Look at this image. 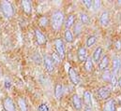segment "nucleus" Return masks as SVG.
Listing matches in <instances>:
<instances>
[{
  "mask_svg": "<svg viewBox=\"0 0 121 111\" xmlns=\"http://www.w3.org/2000/svg\"><path fill=\"white\" fill-rule=\"evenodd\" d=\"M104 53V50H103V48L101 47V46H99V47H97L96 49H95V51L93 52V54H92V60H93V62L94 63H98L99 61H100V59L103 57V54Z\"/></svg>",
  "mask_w": 121,
  "mask_h": 111,
  "instance_id": "obj_12",
  "label": "nucleus"
},
{
  "mask_svg": "<svg viewBox=\"0 0 121 111\" xmlns=\"http://www.w3.org/2000/svg\"><path fill=\"white\" fill-rule=\"evenodd\" d=\"M17 105L19 107L20 111H28V107L26 105V102L25 98L19 97L18 100H17Z\"/></svg>",
  "mask_w": 121,
  "mask_h": 111,
  "instance_id": "obj_23",
  "label": "nucleus"
},
{
  "mask_svg": "<svg viewBox=\"0 0 121 111\" xmlns=\"http://www.w3.org/2000/svg\"><path fill=\"white\" fill-rule=\"evenodd\" d=\"M39 24L41 27H47L49 24V19L46 16H41L39 18Z\"/></svg>",
  "mask_w": 121,
  "mask_h": 111,
  "instance_id": "obj_27",
  "label": "nucleus"
},
{
  "mask_svg": "<svg viewBox=\"0 0 121 111\" xmlns=\"http://www.w3.org/2000/svg\"><path fill=\"white\" fill-rule=\"evenodd\" d=\"M94 68H95V66H94V62H93V60H92L91 57H88V58L86 59V61L85 62V69H86L88 73H92V72L94 71Z\"/></svg>",
  "mask_w": 121,
  "mask_h": 111,
  "instance_id": "obj_22",
  "label": "nucleus"
},
{
  "mask_svg": "<svg viewBox=\"0 0 121 111\" xmlns=\"http://www.w3.org/2000/svg\"><path fill=\"white\" fill-rule=\"evenodd\" d=\"M43 64H44V67H45V70L49 73V74H52L54 73L55 71V68H56V64L54 63L52 58L50 55H45L43 57Z\"/></svg>",
  "mask_w": 121,
  "mask_h": 111,
  "instance_id": "obj_5",
  "label": "nucleus"
},
{
  "mask_svg": "<svg viewBox=\"0 0 121 111\" xmlns=\"http://www.w3.org/2000/svg\"><path fill=\"white\" fill-rule=\"evenodd\" d=\"M49 107L46 104H41L39 107V111H49Z\"/></svg>",
  "mask_w": 121,
  "mask_h": 111,
  "instance_id": "obj_31",
  "label": "nucleus"
},
{
  "mask_svg": "<svg viewBox=\"0 0 121 111\" xmlns=\"http://www.w3.org/2000/svg\"><path fill=\"white\" fill-rule=\"evenodd\" d=\"M65 16L61 10H56L52 13L51 17V25L55 31H59L64 25Z\"/></svg>",
  "mask_w": 121,
  "mask_h": 111,
  "instance_id": "obj_1",
  "label": "nucleus"
},
{
  "mask_svg": "<svg viewBox=\"0 0 121 111\" xmlns=\"http://www.w3.org/2000/svg\"><path fill=\"white\" fill-rule=\"evenodd\" d=\"M83 103L85 107H92V94L89 91H85L83 94Z\"/></svg>",
  "mask_w": 121,
  "mask_h": 111,
  "instance_id": "obj_16",
  "label": "nucleus"
},
{
  "mask_svg": "<svg viewBox=\"0 0 121 111\" xmlns=\"http://www.w3.org/2000/svg\"><path fill=\"white\" fill-rule=\"evenodd\" d=\"M79 21H80L79 23L82 25H86V24H90V18H89L88 14L86 12H80L79 13Z\"/></svg>",
  "mask_w": 121,
  "mask_h": 111,
  "instance_id": "obj_20",
  "label": "nucleus"
},
{
  "mask_svg": "<svg viewBox=\"0 0 121 111\" xmlns=\"http://www.w3.org/2000/svg\"><path fill=\"white\" fill-rule=\"evenodd\" d=\"M0 10L3 16L7 19H10L14 15V8L9 1H1L0 2Z\"/></svg>",
  "mask_w": 121,
  "mask_h": 111,
  "instance_id": "obj_2",
  "label": "nucleus"
},
{
  "mask_svg": "<svg viewBox=\"0 0 121 111\" xmlns=\"http://www.w3.org/2000/svg\"><path fill=\"white\" fill-rule=\"evenodd\" d=\"M68 74H69V78L70 82L73 84V85H78V84H80V82H81L80 76H79V74L77 73V71H76L73 67H69V68Z\"/></svg>",
  "mask_w": 121,
  "mask_h": 111,
  "instance_id": "obj_7",
  "label": "nucleus"
},
{
  "mask_svg": "<svg viewBox=\"0 0 121 111\" xmlns=\"http://www.w3.org/2000/svg\"><path fill=\"white\" fill-rule=\"evenodd\" d=\"M102 111H117V104L114 99H109L104 103Z\"/></svg>",
  "mask_w": 121,
  "mask_h": 111,
  "instance_id": "obj_17",
  "label": "nucleus"
},
{
  "mask_svg": "<svg viewBox=\"0 0 121 111\" xmlns=\"http://www.w3.org/2000/svg\"><path fill=\"white\" fill-rule=\"evenodd\" d=\"M3 108L5 111H16L17 108H16V106H15V103L13 102V100L10 98V97H6L4 98L3 100Z\"/></svg>",
  "mask_w": 121,
  "mask_h": 111,
  "instance_id": "obj_8",
  "label": "nucleus"
},
{
  "mask_svg": "<svg viewBox=\"0 0 121 111\" xmlns=\"http://www.w3.org/2000/svg\"><path fill=\"white\" fill-rule=\"evenodd\" d=\"M99 24L102 27H107L110 24V14L108 12V10H103L101 12V14L99 15Z\"/></svg>",
  "mask_w": 121,
  "mask_h": 111,
  "instance_id": "obj_9",
  "label": "nucleus"
},
{
  "mask_svg": "<svg viewBox=\"0 0 121 111\" xmlns=\"http://www.w3.org/2000/svg\"><path fill=\"white\" fill-rule=\"evenodd\" d=\"M83 5L88 9V10H90L92 9V6H93V1H91V0H84L83 2Z\"/></svg>",
  "mask_w": 121,
  "mask_h": 111,
  "instance_id": "obj_30",
  "label": "nucleus"
},
{
  "mask_svg": "<svg viewBox=\"0 0 121 111\" xmlns=\"http://www.w3.org/2000/svg\"><path fill=\"white\" fill-rule=\"evenodd\" d=\"M64 40L67 42V43H72L74 41V36H73V33L67 29L64 33Z\"/></svg>",
  "mask_w": 121,
  "mask_h": 111,
  "instance_id": "obj_24",
  "label": "nucleus"
},
{
  "mask_svg": "<svg viewBox=\"0 0 121 111\" xmlns=\"http://www.w3.org/2000/svg\"><path fill=\"white\" fill-rule=\"evenodd\" d=\"M101 7V2L99 1V0H96V1H93V6H92V8L94 11H98Z\"/></svg>",
  "mask_w": 121,
  "mask_h": 111,
  "instance_id": "obj_29",
  "label": "nucleus"
},
{
  "mask_svg": "<svg viewBox=\"0 0 121 111\" xmlns=\"http://www.w3.org/2000/svg\"><path fill=\"white\" fill-rule=\"evenodd\" d=\"M117 85H118L119 88H121V76L118 78V79H117Z\"/></svg>",
  "mask_w": 121,
  "mask_h": 111,
  "instance_id": "obj_34",
  "label": "nucleus"
},
{
  "mask_svg": "<svg viewBox=\"0 0 121 111\" xmlns=\"http://www.w3.org/2000/svg\"><path fill=\"white\" fill-rule=\"evenodd\" d=\"M21 6L23 10L26 13V14H31L32 13V3L29 0H24L21 2Z\"/></svg>",
  "mask_w": 121,
  "mask_h": 111,
  "instance_id": "obj_19",
  "label": "nucleus"
},
{
  "mask_svg": "<svg viewBox=\"0 0 121 111\" xmlns=\"http://www.w3.org/2000/svg\"><path fill=\"white\" fill-rule=\"evenodd\" d=\"M84 111H93V109H92V107H85Z\"/></svg>",
  "mask_w": 121,
  "mask_h": 111,
  "instance_id": "obj_35",
  "label": "nucleus"
},
{
  "mask_svg": "<svg viewBox=\"0 0 121 111\" xmlns=\"http://www.w3.org/2000/svg\"><path fill=\"white\" fill-rule=\"evenodd\" d=\"M101 79H102L103 81L110 83V82H111V79H112V71L109 70V69H106V70L102 71Z\"/></svg>",
  "mask_w": 121,
  "mask_h": 111,
  "instance_id": "obj_25",
  "label": "nucleus"
},
{
  "mask_svg": "<svg viewBox=\"0 0 121 111\" xmlns=\"http://www.w3.org/2000/svg\"><path fill=\"white\" fill-rule=\"evenodd\" d=\"M55 48H56V54L59 56L62 60H64L65 57H66V49H65L64 42L61 38H56L55 39Z\"/></svg>",
  "mask_w": 121,
  "mask_h": 111,
  "instance_id": "obj_4",
  "label": "nucleus"
},
{
  "mask_svg": "<svg viewBox=\"0 0 121 111\" xmlns=\"http://www.w3.org/2000/svg\"><path fill=\"white\" fill-rule=\"evenodd\" d=\"M116 48H117L118 51H120L121 50V40L117 39V40L116 41Z\"/></svg>",
  "mask_w": 121,
  "mask_h": 111,
  "instance_id": "obj_32",
  "label": "nucleus"
},
{
  "mask_svg": "<svg viewBox=\"0 0 121 111\" xmlns=\"http://www.w3.org/2000/svg\"><path fill=\"white\" fill-rule=\"evenodd\" d=\"M63 94H64V87L61 82H57L55 86V96L56 99L60 100L63 97Z\"/></svg>",
  "mask_w": 121,
  "mask_h": 111,
  "instance_id": "obj_18",
  "label": "nucleus"
},
{
  "mask_svg": "<svg viewBox=\"0 0 121 111\" xmlns=\"http://www.w3.org/2000/svg\"><path fill=\"white\" fill-rule=\"evenodd\" d=\"M71 103H72V106L75 108V110L77 111L82 110V108H83V102H82L81 97L78 94L74 93L72 95V97H71Z\"/></svg>",
  "mask_w": 121,
  "mask_h": 111,
  "instance_id": "obj_13",
  "label": "nucleus"
},
{
  "mask_svg": "<svg viewBox=\"0 0 121 111\" xmlns=\"http://www.w3.org/2000/svg\"><path fill=\"white\" fill-rule=\"evenodd\" d=\"M98 41V36H95V35H90L86 37V48H91L93 47Z\"/></svg>",
  "mask_w": 121,
  "mask_h": 111,
  "instance_id": "obj_21",
  "label": "nucleus"
},
{
  "mask_svg": "<svg viewBox=\"0 0 121 111\" xmlns=\"http://www.w3.org/2000/svg\"><path fill=\"white\" fill-rule=\"evenodd\" d=\"M51 58H52V60H53V62H54L55 64H59V63H61L62 59L56 54V52H53V54L51 55Z\"/></svg>",
  "mask_w": 121,
  "mask_h": 111,
  "instance_id": "obj_28",
  "label": "nucleus"
},
{
  "mask_svg": "<svg viewBox=\"0 0 121 111\" xmlns=\"http://www.w3.org/2000/svg\"><path fill=\"white\" fill-rule=\"evenodd\" d=\"M75 23H76V16L74 14H69L66 18V20L64 22V26L66 28V30L67 29L69 30L71 27H73V25L75 24Z\"/></svg>",
  "mask_w": 121,
  "mask_h": 111,
  "instance_id": "obj_15",
  "label": "nucleus"
},
{
  "mask_svg": "<svg viewBox=\"0 0 121 111\" xmlns=\"http://www.w3.org/2000/svg\"><path fill=\"white\" fill-rule=\"evenodd\" d=\"M83 31V25L78 22L75 23V24L73 25V36L75 35V36H78Z\"/></svg>",
  "mask_w": 121,
  "mask_h": 111,
  "instance_id": "obj_26",
  "label": "nucleus"
},
{
  "mask_svg": "<svg viewBox=\"0 0 121 111\" xmlns=\"http://www.w3.org/2000/svg\"><path fill=\"white\" fill-rule=\"evenodd\" d=\"M77 58H78V61L80 63H85L86 61V59L88 58L86 47L81 46V47L78 48V50H77Z\"/></svg>",
  "mask_w": 121,
  "mask_h": 111,
  "instance_id": "obj_11",
  "label": "nucleus"
},
{
  "mask_svg": "<svg viewBox=\"0 0 121 111\" xmlns=\"http://www.w3.org/2000/svg\"><path fill=\"white\" fill-rule=\"evenodd\" d=\"M121 71V58L118 56L113 57V66H112V74L119 77Z\"/></svg>",
  "mask_w": 121,
  "mask_h": 111,
  "instance_id": "obj_6",
  "label": "nucleus"
},
{
  "mask_svg": "<svg viewBox=\"0 0 121 111\" xmlns=\"http://www.w3.org/2000/svg\"><path fill=\"white\" fill-rule=\"evenodd\" d=\"M34 34H35V38H36V41L37 43L39 45V46H42L44 45L46 42H47V38L45 36V35L39 30V29H35L34 30Z\"/></svg>",
  "mask_w": 121,
  "mask_h": 111,
  "instance_id": "obj_10",
  "label": "nucleus"
},
{
  "mask_svg": "<svg viewBox=\"0 0 121 111\" xmlns=\"http://www.w3.org/2000/svg\"><path fill=\"white\" fill-rule=\"evenodd\" d=\"M112 90L108 86L99 87L96 91V96L99 100H108L111 96Z\"/></svg>",
  "mask_w": 121,
  "mask_h": 111,
  "instance_id": "obj_3",
  "label": "nucleus"
},
{
  "mask_svg": "<svg viewBox=\"0 0 121 111\" xmlns=\"http://www.w3.org/2000/svg\"><path fill=\"white\" fill-rule=\"evenodd\" d=\"M10 87H11L10 81L8 80V79H6V80H5V88H6V89H10Z\"/></svg>",
  "mask_w": 121,
  "mask_h": 111,
  "instance_id": "obj_33",
  "label": "nucleus"
},
{
  "mask_svg": "<svg viewBox=\"0 0 121 111\" xmlns=\"http://www.w3.org/2000/svg\"><path fill=\"white\" fill-rule=\"evenodd\" d=\"M1 76H2V72H1V69H0V79H1Z\"/></svg>",
  "mask_w": 121,
  "mask_h": 111,
  "instance_id": "obj_36",
  "label": "nucleus"
},
{
  "mask_svg": "<svg viewBox=\"0 0 121 111\" xmlns=\"http://www.w3.org/2000/svg\"><path fill=\"white\" fill-rule=\"evenodd\" d=\"M109 64H110V58L107 54H105L100 59V61L98 63V68L100 71H104V70L108 69Z\"/></svg>",
  "mask_w": 121,
  "mask_h": 111,
  "instance_id": "obj_14",
  "label": "nucleus"
}]
</instances>
